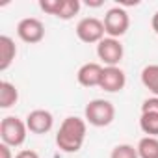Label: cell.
I'll return each mask as SVG.
<instances>
[{
    "label": "cell",
    "mask_w": 158,
    "mask_h": 158,
    "mask_svg": "<svg viewBox=\"0 0 158 158\" xmlns=\"http://www.w3.org/2000/svg\"><path fill=\"white\" fill-rule=\"evenodd\" d=\"M86 134H88L86 119L69 115L61 121L56 132V145L63 152H78L86 141Z\"/></svg>",
    "instance_id": "6da1fadb"
},
{
    "label": "cell",
    "mask_w": 158,
    "mask_h": 158,
    "mask_svg": "<svg viewBox=\"0 0 158 158\" xmlns=\"http://www.w3.org/2000/svg\"><path fill=\"white\" fill-rule=\"evenodd\" d=\"M84 119L86 123L97 128L108 127L115 119V106L106 99H93L84 108Z\"/></svg>",
    "instance_id": "7a4b0ae2"
},
{
    "label": "cell",
    "mask_w": 158,
    "mask_h": 158,
    "mask_svg": "<svg viewBox=\"0 0 158 158\" xmlns=\"http://www.w3.org/2000/svg\"><path fill=\"white\" fill-rule=\"evenodd\" d=\"M28 127L26 121H23L17 115H6L0 121V139L10 147H21L26 141Z\"/></svg>",
    "instance_id": "3957f363"
},
{
    "label": "cell",
    "mask_w": 158,
    "mask_h": 158,
    "mask_svg": "<svg viewBox=\"0 0 158 158\" xmlns=\"http://www.w3.org/2000/svg\"><path fill=\"white\" fill-rule=\"evenodd\" d=\"M104 30H106V37H114L119 39L127 34L128 26H130V17L128 11L121 6H114L106 11L104 15Z\"/></svg>",
    "instance_id": "277c9868"
},
{
    "label": "cell",
    "mask_w": 158,
    "mask_h": 158,
    "mask_svg": "<svg viewBox=\"0 0 158 158\" xmlns=\"http://www.w3.org/2000/svg\"><path fill=\"white\" fill-rule=\"evenodd\" d=\"M76 37L80 39L82 43L86 45H93V43H101L106 35V30H104V23L97 17H84L78 21L76 24Z\"/></svg>",
    "instance_id": "5b68a950"
},
{
    "label": "cell",
    "mask_w": 158,
    "mask_h": 158,
    "mask_svg": "<svg viewBox=\"0 0 158 158\" xmlns=\"http://www.w3.org/2000/svg\"><path fill=\"white\" fill-rule=\"evenodd\" d=\"M97 56L104 63V67H119V63L125 56L123 43L114 37H104L97 45Z\"/></svg>",
    "instance_id": "8992f818"
},
{
    "label": "cell",
    "mask_w": 158,
    "mask_h": 158,
    "mask_svg": "<svg viewBox=\"0 0 158 158\" xmlns=\"http://www.w3.org/2000/svg\"><path fill=\"white\" fill-rule=\"evenodd\" d=\"M17 35L23 43H28V45L41 43L45 37V24L35 17L21 19L17 24Z\"/></svg>",
    "instance_id": "52a82bcc"
},
{
    "label": "cell",
    "mask_w": 158,
    "mask_h": 158,
    "mask_svg": "<svg viewBox=\"0 0 158 158\" xmlns=\"http://www.w3.org/2000/svg\"><path fill=\"white\" fill-rule=\"evenodd\" d=\"M26 127H28V132L32 134H47L52 130L54 127V115L48 112V110H43V108H37V110H32L28 115H26Z\"/></svg>",
    "instance_id": "ba28073f"
},
{
    "label": "cell",
    "mask_w": 158,
    "mask_h": 158,
    "mask_svg": "<svg viewBox=\"0 0 158 158\" xmlns=\"http://www.w3.org/2000/svg\"><path fill=\"white\" fill-rule=\"evenodd\" d=\"M127 86V74L121 67H104L102 78H101V89L106 93H117L123 91Z\"/></svg>",
    "instance_id": "9c48e42d"
},
{
    "label": "cell",
    "mask_w": 158,
    "mask_h": 158,
    "mask_svg": "<svg viewBox=\"0 0 158 158\" xmlns=\"http://www.w3.org/2000/svg\"><path fill=\"white\" fill-rule=\"evenodd\" d=\"M102 65L97 61H88L84 63L76 73V80L82 88H99L101 78H102Z\"/></svg>",
    "instance_id": "30bf717a"
},
{
    "label": "cell",
    "mask_w": 158,
    "mask_h": 158,
    "mask_svg": "<svg viewBox=\"0 0 158 158\" xmlns=\"http://www.w3.org/2000/svg\"><path fill=\"white\" fill-rule=\"evenodd\" d=\"M17 45L10 35H0V71H8L10 65L15 61Z\"/></svg>",
    "instance_id": "8fae6325"
},
{
    "label": "cell",
    "mask_w": 158,
    "mask_h": 158,
    "mask_svg": "<svg viewBox=\"0 0 158 158\" xmlns=\"http://www.w3.org/2000/svg\"><path fill=\"white\" fill-rule=\"evenodd\" d=\"M141 84L145 89H149L152 93V97H158V63H151L145 65L141 69Z\"/></svg>",
    "instance_id": "7c38bea8"
},
{
    "label": "cell",
    "mask_w": 158,
    "mask_h": 158,
    "mask_svg": "<svg viewBox=\"0 0 158 158\" xmlns=\"http://www.w3.org/2000/svg\"><path fill=\"white\" fill-rule=\"evenodd\" d=\"M19 101V89L15 84L8 82V80H2L0 82V108L2 110H8L11 106H15Z\"/></svg>",
    "instance_id": "4fadbf2b"
},
{
    "label": "cell",
    "mask_w": 158,
    "mask_h": 158,
    "mask_svg": "<svg viewBox=\"0 0 158 158\" xmlns=\"http://www.w3.org/2000/svg\"><path fill=\"white\" fill-rule=\"evenodd\" d=\"M138 156L139 158H158V138L152 136H143L138 145Z\"/></svg>",
    "instance_id": "5bb4252c"
},
{
    "label": "cell",
    "mask_w": 158,
    "mask_h": 158,
    "mask_svg": "<svg viewBox=\"0 0 158 158\" xmlns=\"http://www.w3.org/2000/svg\"><path fill=\"white\" fill-rule=\"evenodd\" d=\"M139 128L145 136L158 138V114H141L139 115Z\"/></svg>",
    "instance_id": "9a60e30c"
},
{
    "label": "cell",
    "mask_w": 158,
    "mask_h": 158,
    "mask_svg": "<svg viewBox=\"0 0 158 158\" xmlns=\"http://www.w3.org/2000/svg\"><path fill=\"white\" fill-rule=\"evenodd\" d=\"M80 8H82L80 0H63V6H61V10H60L58 19H60V21H71L74 15H78Z\"/></svg>",
    "instance_id": "2e32d148"
},
{
    "label": "cell",
    "mask_w": 158,
    "mask_h": 158,
    "mask_svg": "<svg viewBox=\"0 0 158 158\" xmlns=\"http://www.w3.org/2000/svg\"><path fill=\"white\" fill-rule=\"evenodd\" d=\"M110 158H139L138 156V149L130 143H119L112 149Z\"/></svg>",
    "instance_id": "e0dca14e"
},
{
    "label": "cell",
    "mask_w": 158,
    "mask_h": 158,
    "mask_svg": "<svg viewBox=\"0 0 158 158\" xmlns=\"http://www.w3.org/2000/svg\"><path fill=\"white\" fill-rule=\"evenodd\" d=\"M61 6H63V0H39L41 11H45V13H48V15H54V17L60 15Z\"/></svg>",
    "instance_id": "ac0fdd59"
},
{
    "label": "cell",
    "mask_w": 158,
    "mask_h": 158,
    "mask_svg": "<svg viewBox=\"0 0 158 158\" xmlns=\"http://www.w3.org/2000/svg\"><path fill=\"white\" fill-rule=\"evenodd\" d=\"M141 114H158V97H149L141 102Z\"/></svg>",
    "instance_id": "d6986e66"
},
{
    "label": "cell",
    "mask_w": 158,
    "mask_h": 158,
    "mask_svg": "<svg viewBox=\"0 0 158 158\" xmlns=\"http://www.w3.org/2000/svg\"><path fill=\"white\" fill-rule=\"evenodd\" d=\"M15 158H39V154L34 149H23L15 154Z\"/></svg>",
    "instance_id": "ffe728a7"
},
{
    "label": "cell",
    "mask_w": 158,
    "mask_h": 158,
    "mask_svg": "<svg viewBox=\"0 0 158 158\" xmlns=\"http://www.w3.org/2000/svg\"><path fill=\"white\" fill-rule=\"evenodd\" d=\"M0 158H15L11 152V147L6 143H0Z\"/></svg>",
    "instance_id": "44dd1931"
},
{
    "label": "cell",
    "mask_w": 158,
    "mask_h": 158,
    "mask_svg": "<svg viewBox=\"0 0 158 158\" xmlns=\"http://www.w3.org/2000/svg\"><path fill=\"white\" fill-rule=\"evenodd\" d=\"M151 26H152V30L158 34V11L152 15V19H151Z\"/></svg>",
    "instance_id": "7402d4cb"
},
{
    "label": "cell",
    "mask_w": 158,
    "mask_h": 158,
    "mask_svg": "<svg viewBox=\"0 0 158 158\" xmlns=\"http://www.w3.org/2000/svg\"><path fill=\"white\" fill-rule=\"evenodd\" d=\"M86 6H89V8H101V6H102V0H95V2L88 0V2H86Z\"/></svg>",
    "instance_id": "603a6c76"
}]
</instances>
